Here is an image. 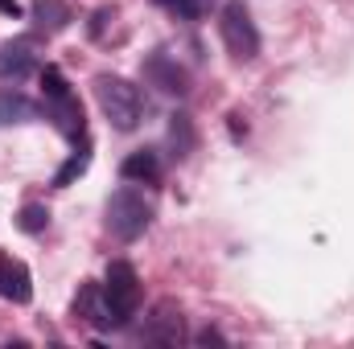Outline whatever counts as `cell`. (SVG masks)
Instances as JSON below:
<instances>
[{
	"instance_id": "e0dca14e",
	"label": "cell",
	"mask_w": 354,
	"mask_h": 349,
	"mask_svg": "<svg viewBox=\"0 0 354 349\" xmlns=\"http://www.w3.org/2000/svg\"><path fill=\"white\" fill-rule=\"evenodd\" d=\"M161 8H169L174 17H181V21H202L210 8H214V0H157Z\"/></svg>"
},
{
	"instance_id": "3957f363",
	"label": "cell",
	"mask_w": 354,
	"mask_h": 349,
	"mask_svg": "<svg viewBox=\"0 0 354 349\" xmlns=\"http://www.w3.org/2000/svg\"><path fill=\"white\" fill-rule=\"evenodd\" d=\"M218 37L227 46V54L235 62H252L260 58V29L252 21V8L243 0H227L223 12H218Z\"/></svg>"
},
{
	"instance_id": "4fadbf2b",
	"label": "cell",
	"mask_w": 354,
	"mask_h": 349,
	"mask_svg": "<svg viewBox=\"0 0 354 349\" xmlns=\"http://www.w3.org/2000/svg\"><path fill=\"white\" fill-rule=\"evenodd\" d=\"M120 177H124V181H136V185L157 181V177H161V157H157V148H140V152L124 157V161H120Z\"/></svg>"
},
{
	"instance_id": "6da1fadb",
	"label": "cell",
	"mask_w": 354,
	"mask_h": 349,
	"mask_svg": "<svg viewBox=\"0 0 354 349\" xmlns=\"http://www.w3.org/2000/svg\"><path fill=\"white\" fill-rule=\"evenodd\" d=\"M95 103H99V111L107 115V123L115 132H136L140 119H145V111H149L140 87L128 83V79H120V74H99L95 79Z\"/></svg>"
},
{
	"instance_id": "5bb4252c",
	"label": "cell",
	"mask_w": 354,
	"mask_h": 349,
	"mask_svg": "<svg viewBox=\"0 0 354 349\" xmlns=\"http://www.w3.org/2000/svg\"><path fill=\"white\" fill-rule=\"evenodd\" d=\"M194 144H198V132H194V119L189 115H169V148H174L177 161H185L189 152H194Z\"/></svg>"
},
{
	"instance_id": "7a4b0ae2",
	"label": "cell",
	"mask_w": 354,
	"mask_h": 349,
	"mask_svg": "<svg viewBox=\"0 0 354 349\" xmlns=\"http://www.w3.org/2000/svg\"><path fill=\"white\" fill-rule=\"evenodd\" d=\"M41 107H46V119H50L66 140H83V132H87L83 103H79V94L71 90L66 74H62L58 66H41Z\"/></svg>"
},
{
	"instance_id": "8fae6325",
	"label": "cell",
	"mask_w": 354,
	"mask_h": 349,
	"mask_svg": "<svg viewBox=\"0 0 354 349\" xmlns=\"http://www.w3.org/2000/svg\"><path fill=\"white\" fill-rule=\"evenodd\" d=\"M75 317L91 321L95 329H120L115 312H111L107 300H103V288H95V283H83V288H79V296H75Z\"/></svg>"
},
{
	"instance_id": "8992f818",
	"label": "cell",
	"mask_w": 354,
	"mask_h": 349,
	"mask_svg": "<svg viewBox=\"0 0 354 349\" xmlns=\"http://www.w3.org/2000/svg\"><path fill=\"white\" fill-rule=\"evenodd\" d=\"M145 79H149L157 90H165V94H177V99L189 94V74L177 66L169 54H161V50L145 58Z\"/></svg>"
},
{
	"instance_id": "ba28073f",
	"label": "cell",
	"mask_w": 354,
	"mask_h": 349,
	"mask_svg": "<svg viewBox=\"0 0 354 349\" xmlns=\"http://www.w3.org/2000/svg\"><path fill=\"white\" fill-rule=\"evenodd\" d=\"M181 337H185V325H181V308H177L174 300H161V304L153 308V317H149L145 341H153V346H177Z\"/></svg>"
},
{
	"instance_id": "9a60e30c",
	"label": "cell",
	"mask_w": 354,
	"mask_h": 349,
	"mask_svg": "<svg viewBox=\"0 0 354 349\" xmlns=\"http://www.w3.org/2000/svg\"><path fill=\"white\" fill-rule=\"evenodd\" d=\"M87 169H91V144L83 140V148H75V152L66 157V165L54 173V185H58V189H66V185H75L79 177L87 173Z\"/></svg>"
},
{
	"instance_id": "d6986e66",
	"label": "cell",
	"mask_w": 354,
	"mask_h": 349,
	"mask_svg": "<svg viewBox=\"0 0 354 349\" xmlns=\"http://www.w3.org/2000/svg\"><path fill=\"white\" fill-rule=\"evenodd\" d=\"M0 12H4V17H21V4H17V0H0Z\"/></svg>"
},
{
	"instance_id": "30bf717a",
	"label": "cell",
	"mask_w": 354,
	"mask_h": 349,
	"mask_svg": "<svg viewBox=\"0 0 354 349\" xmlns=\"http://www.w3.org/2000/svg\"><path fill=\"white\" fill-rule=\"evenodd\" d=\"M33 119H46L41 103H33L25 90H17V87H0V128H8V123H33Z\"/></svg>"
},
{
	"instance_id": "7c38bea8",
	"label": "cell",
	"mask_w": 354,
	"mask_h": 349,
	"mask_svg": "<svg viewBox=\"0 0 354 349\" xmlns=\"http://www.w3.org/2000/svg\"><path fill=\"white\" fill-rule=\"evenodd\" d=\"M33 25L41 29V33H62L71 21H75V12H71V4L66 0H33Z\"/></svg>"
},
{
	"instance_id": "ac0fdd59",
	"label": "cell",
	"mask_w": 354,
	"mask_h": 349,
	"mask_svg": "<svg viewBox=\"0 0 354 349\" xmlns=\"http://www.w3.org/2000/svg\"><path fill=\"white\" fill-rule=\"evenodd\" d=\"M107 17H111V8H99V12L91 17V37H99V33H103V25H107Z\"/></svg>"
},
{
	"instance_id": "ffe728a7",
	"label": "cell",
	"mask_w": 354,
	"mask_h": 349,
	"mask_svg": "<svg viewBox=\"0 0 354 349\" xmlns=\"http://www.w3.org/2000/svg\"><path fill=\"white\" fill-rule=\"evenodd\" d=\"M198 341H202V346H210V341H223V333H214V329H202V333H198Z\"/></svg>"
},
{
	"instance_id": "277c9868",
	"label": "cell",
	"mask_w": 354,
	"mask_h": 349,
	"mask_svg": "<svg viewBox=\"0 0 354 349\" xmlns=\"http://www.w3.org/2000/svg\"><path fill=\"white\" fill-rule=\"evenodd\" d=\"M149 226H153V206L136 189H115L107 197V230L120 243H136Z\"/></svg>"
},
{
	"instance_id": "9c48e42d",
	"label": "cell",
	"mask_w": 354,
	"mask_h": 349,
	"mask_svg": "<svg viewBox=\"0 0 354 349\" xmlns=\"http://www.w3.org/2000/svg\"><path fill=\"white\" fill-rule=\"evenodd\" d=\"M0 300H12V304H29L33 300V275L12 255H0Z\"/></svg>"
},
{
	"instance_id": "2e32d148",
	"label": "cell",
	"mask_w": 354,
	"mask_h": 349,
	"mask_svg": "<svg viewBox=\"0 0 354 349\" xmlns=\"http://www.w3.org/2000/svg\"><path fill=\"white\" fill-rule=\"evenodd\" d=\"M17 226H21L25 235H41V230L50 226V210H46L41 201H29V206H21V214H17Z\"/></svg>"
},
{
	"instance_id": "52a82bcc",
	"label": "cell",
	"mask_w": 354,
	"mask_h": 349,
	"mask_svg": "<svg viewBox=\"0 0 354 349\" xmlns=\"http://www.w3.org/2000/svg\"><path fill=\"white\" fill-rule=\"evenodd\" d=\"M33 70H37V46H33V37H17V41L0 46V79L21 83Z\"/></svg>"
},
{
	"instance_id": "5b68a950",
	"label": "cell",
	"mask_w": 354,
	"mask_h": 349,
	"mask_svg": "<svg viewBox=\"0 0 354 349\" xmlns=\"http://www.w3.org/2000/svg\"><path fill=\"white\" fill-rule=\"evenodd\" d=\"M103 300H107V308L115 312L120 325H128V321L136 317V308H140V275H136V267H132L128 259L107 263V275H103Z\"/></svg>"
}]
</instances>
